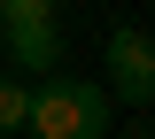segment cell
<instances>
[{
	"mask_svg": "<svg viewBox=\"0 0 155 139\" xmlns=\"http://www.w3.org/2000/svg\"><path fill=\"white\" fill-rule=\"evenodd\" d=\"M23 131L39 139H101L109 131V93L85 77H47L31 93V108H23Z\"/></svg>",
	"mask_w": 155,
	"mask_h": 139,
	"instance_id": "obj_1",
	"label": "cell"
},
{
	"mask_svg": "<svg viewBox=\"0 0 155 139\" xmlns=\"http://www.w3.org/2000/svg\"><path fill=\"white\" fill-rule=\"evenodd\" d=\"M109 85H116V100H132V108L155 100V39L147 31H109Z\"/></svg>",
	"mask_w": 155,
	"mask_h": 139,
	"instance_id": "obj_2",
	"label": "cell"
},
{
	"mask_svg": "<svg viewBox=\"0 0 155 139\" xmlns=\"http://www.w3.org/2000/svg\"><path fill=\"white\" fill-rule=\"evenodd\" d=\"M8 62H16V70H54L62 62L54 16H8Z\"/></svg>",
	"mask_w": 155,
	"mask_h": 139,
	"instance_id": "obj_3",
	"label": "cell"
},
{
	"mask_svg": "<svg viewBox=\"0 0 155 139\" xmlns=\"http://www.w3.org/2000/svg\"><path fill=\"white\" fill-rule=\"evenodd\" d=\"M23 108H31V93L16 77H0V131H23Z\"/></svg>",
	"mask_w": 155,
	"mask_h": 139,
	"instance_id": "obj_4",
	"label": "cell"
},
{
	"mask_svg": "<svg viewBox=\"0 0 155 139\" xmlns=\"http://www.w3.org/2000/svg\"><path fill=\"white\" fill-rule=\"evenodd\" d=\"M0 16H54V0H0Z\"/></svg>",
	"mask_w": 155,
	"mask_h": 139,
	"instance_id": "obj_5",
	"label": "cell"
}]
</instances>
